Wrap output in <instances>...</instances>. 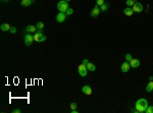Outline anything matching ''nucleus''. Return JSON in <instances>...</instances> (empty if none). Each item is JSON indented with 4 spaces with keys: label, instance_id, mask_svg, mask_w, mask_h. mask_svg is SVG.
<instances>
[{
    "label": "nucleus",
    "instance_id": "nucleus-1",
    "mask_svg": "<svg viewBox=\"0 0 153 113\" xmlns=\"http://www.w3.org/2000/svg\"><path fill=\"white\" fill-rule=\"evenodd\" d=\"M135 107H136V111L139 112V113H144L146 111V109L148 107V102L146 99L144 98H141V99L137 100V102L135 104Z\"/></svg>",
    "mask_w": 153,
    "mask_h": 113
},
{
    "label": "nucleus",
    "instance_id": "nucleus-2",
    "mask_svg": "<svg viewBox=\"0 0 153 113\" xmlns=\"http://www.w3.org/2000/svg\"><path fill=\"white\" fill-rule=\"evenodd\" d=\"M42 31H43V30H37L36 33L34 34V40H35L36 42H38V43L44 42V41L46 40V36L42 33Z\"/></svg>",
    "mask_w": 153,
    "mask_h": 113
},
{
    "label": "nucleus",
    "instance_id": "nucleus-3",
    "mask_svg": "<svg viewBox=\"0 0 153 113\" xmlns=\"http://www.w3.org/2000/svg\"><path fill=\"white\" fill-rule=\"evenodd\" d=\"M70 8V6H68V2L66 1V0H61L57 3V9L59 10V12H66V11Z\"/></svg>",
    "mask_w": 153,
    "mask_h": 113
},
{
    "label": "nucleus",
    "instance_id": "nucleus-4",
    "mask_svg": "<svg viewBox=\"0 0 153 113\" xmlns=\"http://www.w3.org/2000/svg\"><path fill=\"white\" fill-rule=\"evenodd\" d=\"M24 41H25V45H26V46H31L35 40H34V36H32V34L28 33V34H26V35H25Z\"/></svg>",
    "mask_w": 153,
    "mask_h": 113
},
{
    "label": "nucleus",
    "instance_id": "nucleus-5",
    "mask_svg": "<svg viewBox=\"0 0 153 113\" xmlns=\"http://www.w3.org/2000/svg\"><path fill=\"white\" fill-rule=\"evenodd\" d=\"M78 71H79V74L81 75L82 77H85L86 75H87V73H88L87 66H86V65H84L83 63H82L81 65H79V67H78Z\"/></svg>",
    "mask_w": 153,
    "mask_h": 113
},
{
    "label": "nucleus",
    "instance_id": "nucleus-6",
    "mask_svg": "<svg viewBox=\"0 0 153 113\" xmlns=\"http://www.w3.org/2000/svg\"><path fill=\"white\" fill-rule=\"evenodd\" d=\"M133 10H134V12H136V13H140V12H142L143 11V5L141 4V3H139V2H136L135 4L133 5Z\"/></svg>",
    "mask_w": 153,
    "mask_h": 113
},
{
    "label": "nucleus",
    "instance_id": "nucleus-7",
    "mask_svg": "<svg viewBox=\"0 0 153 113\" xmlns=\"http://www.w3.org/2000/svg\"><path fill=\"white\" fill-rule=\"evenodd\" d=\"M100 12H101V10H100V8H99V6L98 5H95L94 8L91 10V16L92 17H97Z\"/></svg>",
    "mask_w": 153,
    "mask_h": 113
},
{
    "label": "nucleus",
    "instance_id": "nucleus-8",
    "mask_svg": "<svg viewBox=\"0 0 153 113\" xmlns=\"http://www.w3.org/2000/svg\"><path fill=\"white\" fill-rule=\"evenodd\" d=\"M130 68H131V65H130V62H128V61L124 62L120 66V70H121V72H124V73L128 72V71L130 70Z\"/></svg>",
    "mask_w": 153,
    "mask_h": 113
},
{
    "label": "nucleus",
    "instance_id": "nucleus-9",
    "mask_svg": "<svg viewBox=\"0 0 153 113\" xmlns=\"http://www.w3.org/2000/svg\"><path fill=\"white\" fill-rule=\"evenodd\" d=\"M130 65H131L132 68H138L140 66V60L137 58H133L131 61H130Z\"/></svg>",
    "mask_w": 153,
    "mask_h": 113
},
{
    "label": "nucleus",
    "instance_id": "nucleus-10",
    "mask_svg": "<svg viewBox=\"0 0 153 113\" xmlns=\"http://www.w3.org/2000/svg\"><path fill=\"white\" fill-rule=\"evenodd\" d=\"M66 13H63V12H59L58 14L56 15V21L57 22H63L64 21H66Z\"/></svg>",
    "mask_w": 153,
    "mask_h": 113
},
{
    "label": "nucleus",
    "instance_id": "nucleus-11",
    "mask_svg": "<svg viewBox=\"0 0 153 113\" xmlns=\"http://www.w3.org/2000/svg\"><path fill=\"white\" fill-rule=\"evenodd\" d=\"M82 92L85 94V95H91V94H92V89H91L90 86L86 85V86H84L83 88H82Z\"/></svg>",
    "mask_w": 153,
    "mask_h": 113
},
{
    "label": "nucleus",
    "instance_id": "nucleus-12",
    "mask_svg": "<svg viewBox=\"0 0 153 113\" xmlns=\"http://www.w3.org/2000/svg\"><path fill=\"white\" fill-rule=\"evenodd\" d=\"M124 13L127 16H132L133 13H134V10H133V8H131V7H127V8H125Z\"/></svg>",
    "mask_w": 153,
    "mask_h": 113
},
{
    "label": "nucleus",
    "instance_id": "nucleus-13",
    "mask_svg": "<svg viewBox=\"0 0 153 113\" xmlns=\"http://www.w3.org/2000/svg\"><path fill=\"white\" fill-rule=\"evenodd\" d=\"M26 31H27V33H30V34H32V33H36L37 28L35 27V26H28V27L26 28Z\"/></svg>",
    "mask_w": 153,
    "mask_h": 113
},
{
    "label": "nucleus",
    "instance_id": "nucleus-14",
    "mask_svg": "<svg viewBox=\"0 0 153 113\" xmlns=\"http://www.w3.org/2000/svg\"><path fill=\"white\" fill-rule=\"evenodd\" d=\"M10 28H11V27H10L9 24H2L1 26H0V29H1V31H3V32L9 31Z\"/></svg>",
    "mask_w": 153,
    "mask_h": 113
},
{
    "label": "nucleus",
    "instance_id": "nucleus-15",
    "mask_svg": "<svg viewBox=\"0 0 153 113\" xmlns=\"http://www.w3.org/2000/svg\"><path fill=\"white\" fill-rule=\"evenodd\" d=\"M86 66H87V69L89 71H95L96 70V65H95L94 63H92V62H89Z\"/></svg>",
    "mask_w": 153,
    "mask_h": 113
},
{
    "label": "nucleus",
    "instance_id": "nucleus-16",
    "mask_svg": "<svg viewBox=\"0 0 153 113\" xmlns=\"http://www.w3.org/2000/svg\"><path fill=\"white\" fill-rule=\"evenodd\" d=\"M32 3H33V0H22V1H21V5L27 7V6H30Z\"/></svg>",
    "mask_w": 153,
    "mask_h": 113
},
{
    "label": "nucleus",
    "instance_id": "nucleus-17",
    "mask_svg": "<svg viewBox=\"0 0 153 113\" xmlns=\"http://www.w3.org/2000/svg\"><path fill=\"white\" fill-rule=\"evenodd\" d=\"M151 91H153V82L151 81V82H148V85L146 86V92H151Z\"/></svg>",
    "mask_w": 153,
    "mask_h": 113
},
{
    "label": "nucleus",
    "instance_id": "nucleus-18",
    "mask_svg": "<svg viewBox=\"0 0 153 113\" xmlns=\"http://www.w3.org/2000/svg\"><path fill=\"white\" fill-rule=\"evenodd\" d=\"M136 2H137V0H127V1H126V4H127L128 7H133V5L135 4Z\"/></svg>",
    "mask_w": 153,
    "mask_h": 113
},
{
    "label": "nucleus",
    "instance_id": "nucleus-19",
    "mask_svg": "<svg viewBox=\"0 0 153 113\" xmlns=\"http://www.w3.org/2000/svg\"><path fill=\"white\" fill-rule=\"evenodd\" d=\"M108 7H109V4H108V3H106V2H105L104 4L100 6V10L102 11V12H104V11H106L107 9H108Z\"/></svg>",
    "mask_w": 153,
    "mask_h": 113
},
{
    "label": "nucleus",
    "instance_id": "nucleus-20",
    "mask_svg": "<svg viewBox=\"0 0 153 113\" xmlns=\"http://www.w3.org/2000/svg\"><path fill=\"white\" fill-rule=\"evenodd\" d=\"M64 13H66V16H70V15H71V14L74 13V9H72L71 7H70V8H68V9H67Z\"/></svg>",
    "mask_w": 153,
    "mask_h": 113
},
{
    "label": "nucleus",
    "instance_id": "nucleus-21",
    "mask_svg": "<svg viewBox=\"0 0 153 113\" xmlns=\"http://www.w3.org/2000/svg\"><path fill=\"white\" fill-rule=\"evenodd\" d=\"M36 28H37V30H43V28H44V24H43V22H42V21L37 22Z\"/></svg>",
    "mask_w": 153,
    "mask_h": 113
},
{
    "label": "nucleus",
    "instance_id": "nucleus-22",
    "mask_svg": "<svg viewBox=\"0 0 153 113\" xmlns=\"http://www.w3.org/2000/svg\"><path fill=\"white\" fill-rule=\"evenodd\" d=\"M125 59H126V61L130 62V61H131V60L133 59V56H132V54H126V56H125Z\"/></svg>",
    "mask_w": 153,
    "mask_h": 113
},
{
    "label": "nucleus",
    "instance_id": "nucleus-23",
    "mask_svg": "<svg viewBox=\"0 0 153 113\" xmlns=\"http://www.w3.org/2000/svg\"><path fill=\"white\" fill-rule=\"evenodd\" d=\"M105 3V1L104 0H96V5H98V6H101V5H103Z\"/></svg>",
    "mask_w": 153,
    "mask_h": 113
},
{
    "label": "nucleus",
    "instance_id": "nucleus-24",
    "mask_svg": "<svg viewBox=\"0 0 153 113\" xmlns=\"http://www.w3.org/2000/svg\"><path fill=\"white\" fill-rule=\"evenodd\" d=\"M145 112L146 113H153V106H148Z\"/></svg>",
    "mask_w": 153,
    "mask_h": 113
},
{
    "label": "nucleus",
    "instance_id": "nucleus-25",
    "mask_svg": "<svg viewBox=\"0 0 153 113\" xmlns=\"http://www.w3.org/2000/svg\"><path fill=\"white\" fill-rule=\"evenodd\" d=\"M76 107H78V104H76V102H72L71 104V110H74V109H76Z\"/></svg>",
    "mask_w": 153,
    "mask_h": 113
},
{
    "label": "nucleus",
    "instance_id": "nucleus-26",
    "mask_svg": "<svg viewBox=\"0 0 153 113\" xmlns=\"http://www.w3.org/2000/svg\"><path fill=\"white\" fill-rule=\"evenodd\" d=\"M9 32H10L11 34H15V33H16V28L11 27V28H10V30H9Z\"/></svg>",
    "mask_w": 153,
    "mask_h": 113
},
{
    "label": "nucleus",
    "instance_id": "nucleus-27",
    "mask_svg": "<svg viewBox=\"0 0 153 113\" xmlns=\"http://www.w3.org/2000/svg\"><path fill=\"white\" fill-rule=\"evenodd\" d=\"M88 63H89V60L88 59H83V64L84 65H87Z\"/></svg>",
    "mask_w": 153,
    "mask_h": 113
},
{
    "label": "nucleus",
    "instance_id": "nucleus-28",
    "mask_svg": "<svg viewBox=\"0 0 153 113\" xmlns=\"http://www.w3.org/2000/svg\"><path fill=\"white\" fill-rule=\"evenodd\" d=\"M21 109H14V110H12V113H21Z\"/></svg>",
    "mask_w": 153,
    "mask_h": 113
},
{
    "label": "nucleus",
    "instance_id": "nucleus-29",
    "mask_svg": "<svg viewBox=\"0 0 153 113\" xmlns=\"http://www.w3.org/2000/svg\"><path fill=\"white\" fill-rule=\"evenodd\" d=\"M71 113H78V110H76V109H74V110H71Z\"/></svg>",
    "mask_w": 153,
    "mask_h": 113
},
{
    "label": "nucleus",
    "instance_id": "nucleus-30",
    "mask_svg": "<svg viewBox=\"0 0 153 113\" xmlns=\"http://www.w3.org/2000/svg\"><path fill=\"white\" fill-rule=\"evenodd\" d=\"M1 1H3V2H4V1H7V0H1Z\"/></svg>",
    "mask_w": 153,
    "mask_h": 113
},
{
    "label": "nucleus",
    "instance_id": "nucleus-31",
    "mask_svg": "<svg viewBox=\"0 0 153 113\" xmlns=\"http://www.w3.org/2000/svg\"><path fill=\"white\" fill-rule=\"evenodd\" d=\"M66 1H67V2H68V1H71V0H66Z\"/></svg>",
    "mask_w": 153,
    "mask_h": 113
}]
</instances>
